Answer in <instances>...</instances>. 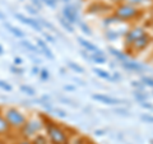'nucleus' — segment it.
<instances>
[{
	"mask_svg": "<svg viewBox=\"0 0 153 144\" xmlns=\"http://www.w3.org/2000/svg\"><path fill=\"white\" fill-rule=\"evenodd\" d=\"M44 121H45L46 137L51 144H69L68 133L65 131L63 126H60L57 122L49 119H44Z\"/></svg>",
	"mask_w": 153,
	"mask_h": 144,
	"instance_id": "1",
	"label": "nucleus"
},
{
	"mask_svg": "<svg viewBox=\"0 0 153 144\" xmlns=\"http://www.w3.org/2000/svg\"><path fill=\"white\" fill-rule=\"evenodd\" d=\"M45 129V121L44 117L41 116H32L27 117L26 124L23 125V128L19 130L21 137L23 139H28L31 140L32 138H35L37 134H41V131Z\"/></svg>",
	"mask_w": 153,
	"mask_h": 144,
	"instance_id": "2",
	"label": "nucleus"
},
{
	"mask_svg": "<svg viewBox=\"0 0 153 144\" xmlns=\"http://www.w3.org/2000/svg\"><path fill=\"white\" fill-rule=\"evenodd\" d=\"M1 112L3 116L7 120L8 125L10 126L12 131L13 130L19 131L27 121V115L16 107H5L4 110H1Z\"/></svg>",
	"mask_w": 153,
	"mask_h": 144,
	"instance_id": "3",
	"label": "nucleus"
},
{
	"mask_svg": "<svg viewBox=\"0 0 153 144\" xmlns=\"http://www.w3.org/2000/svg\"><path fill=\"white\" fill-rule=\"evenodd\" d=\"M114 16L117 17L121 22H129V21H134V19L140 18L142 10L138 7L130 5V4H126V3H121L115 7Z\"/></svg>",
	"mask_w": 153,
	"mask_h": 144,
	"instance_id": "4",
	"label": "nucleus"
},
{
	"mask_svg": "<svg viewBox=\"0 0 153 144\" xmlns=\"http://www.w3.org/2000/svg\"><path fill=\"white\" fill-rule=\"evenodd\" d=\"M147 33H148V32L146 31V28H143V27H140V26H135V27L130 28V30H128L126 33L124 35L126 47H130V46L134 44V42L138 40V38L146 36Z\"/></svg>",
	"mask_w": 153,
	"mask_h": 144,
	"instance_id": "5",
	"label": "nucleus"
},
{
	"mask_svg": "<svg viewBox=\"0 0 153 144\" xmlns=\"http://www.w3.org/2000/svg\"><path fill=\"white\" fill-rule=\"evenodd\" d=\"M63 16L64 19L66 22H69L70 24H75V23H79L80 19H79V13H78V9L73 5H68L63 9Z\"/></svg>",
	"mask_w": 153,
	"mask_h": 144,
	"instance_id": "6",
	"label": "nucleus"
},
{
	"mask_svg": "<svg viewBox=\"0 0 153 144\" xmlns=\"http://www.w3.org/2000/svg\"><path fill=\"white\" fill-rule=\"evenodd\" d=\"M151 42H152V37L147 33L146 36L138 38V40L134 42V44H133L130 47H128V49L130 50V51H134V52H140V51H143V50H146L147 47L151 45Z\"/></svg>",
	"mask_w": 153,
	"mask_h": 144,
	"instance_id": "7",
	"label": "nucleus"
},
{
	"mask_svg": "<svg viewBox=\"0 0 153 144\" xmlns=\"http://www.w3.org/2000/svg\"><path fill=\"white\" fill-rule=\"evenodd\" d=\"M121 66L128 71H134V73H142V71L147 70L148 68L146 65H143L142 63H138V61L134 60H126L121 63Z\"/></svg>",
	"mask_w": 153,
	"mask_h": 144,
	"instance_id": "8",
	"label": "nucleus"
},
{
	"mask_svg": "<svg viewBox=\"0 0 153 144\" xmlns=\"http://www.w3.org/2000/svg\"><path fill=\"white\" fill-rule=\"evenodd\" d=\"M92 98H93L94 101H98V102L105 103V105H119V103H123V102H124L123 99L115 98V97H111V96L102 94V93L92 94Z\"/></svg>",
	"mask_w": 153,
	"mask_h": 144,
	"instance_id": "9",
	"label": "nucleus"
},
{
	"mask_svg": "<svg viewBox=\"0 0 153 144\" xmlns=\"http://www.w3.org/2000/svg\"><path fill=\"white\" fill-rule=\"evenodd\" d=\"M107 51H108L114 57H116L117 61H120V63H124V61L129 60L128 54H125V52H123V51L117 50V49H115V47H112V46H108V47H107Z\"/></svg>",
	"mask_w": 153,
	"mask_h": 144,
	"instance_id": "10",
	"label": "nucleus"
},
{
	"mask_svg": "<svg viewBox=\"0 0 153 144\" xmlns=\"http://www.w3.org/2000/svg\"><path fill=\"white\" fill-rule=\"evenodd\" d=\"M128 30H123V31H116V30H112V28H107L106 32H105V37L107 38L108 41H115L117 40L120 36H124Z\"/></svg>",
	"mask_w": 153,
	"mask_h": 144,
	"instance_id": "11",
	"label": "nucleus"
},
{
	"mask_svg": "<svg viewBox=\"0 0 153 144\" xmlns=\"http://www.w3.org/2000/svg\"><path fill=\"white\" fill-rule=\"evenodd\" d=\"M10 133H12V129L8 125L7 120L3 116V112H1V110H0V138L7 137L8 134H10Z\"/></svg>",
	"mask_w": 153,
	"mask_h": 144,
	"instance_id": "12",
	"label": "nucleus"
},
{
	"mask_svg": "<svg viewBox=\"0 0 153 144\" xmlns=\"http://www.w3.org/2000/svg\"><path fill=\"white\" fill-rule=\"evenodd\" d=\"M76 40H78V41H79V44L83 46V49H84L85 51L91 52V54H94V52L98 50V47L96 46L93 42H91V41H88V40H85V38H83V37H78Z\"/></svg>",
	"mask_w": 153,
	"mask_h": 144,
	"instance_id": "13",
	"label": "nucleus"
},
{
	"mask_svg": "<svg viewBox=\"0 0 153 144\" xmlns=\"http://www.w3.org/2000/svg\"><path fill=\"white\" fill-rule=\"evenodd\" d=\"M93 73L97 75V76H100L101 79L114 82V80H112V75L110 74L107 70H103V69H101V68H93Z\"/></svg>",
	"mask_w": 153,
	"mask_h": 144,
	"instance_id": "14",
	"label": "nucleus"
},
{
	"mask_svg": "<svg viewBox=\"0 0 153 144\" xmlns=\"http://www.w3.org/2000/svg\"><path fill=\"white\" fill-rule=\"evenodd\" d=\"M105 8H106V5L102 3H93L92 5L88 8V13H91V14L102 13V12H105Z\"/></svg>",
	"mask_w": 153,
	"mask_h": 144,
	"instance_id": "15",
	"label": "nucleus"
},
{
	"mask_svg": "<svg viewBox=\"0 0 153 144\" xmlns=\"http://www.w3.org/2000/svg\"><path fill=\"white\" fill-rule=\"evenodd\" d=\"M119 23H121V21L117 17H115L114 14H112V16H108V17H105L103 18V26L107 27V28H110V27L114 26V24H119Z\"/></svg>",
	"mask_w": 153,
	"mask_h": 144,
	"instance_id": "16",
	"label": "nucleus"
},
{
	"mask_svg": "<svg viewBox=\"0 0 153 144\" xmlns=\"http://www.w3.org/2000/svg\"><path fill=\"white\" fill-rule=\"evenodd\" d=\"M32 144H51L50 140L47 139L46 135H44V134H37V135L35 138L31 139Z\"/></svg>",
	"mask_w": 153,
	"mask_h": 144,
	"instance_id": "17",
	"label": "nucleus"
},
{
	"mask_svg": "<svg viewBox=\"0 0 153 144\" xmlns=\"http://www.w3.org/2000/svg\"><path fill=\"white\" fill-rule=\"evenodd\" d=\"M91 61L94 63V64L102 65V64L107 63V57H106V55H93V54H91Z\"/></svg>",
	"mask_w": 153,
	"mask_h": 144,
	"instance_id": "18",
	"label": "nucleus"
},
{
	"mask_svg": "<svg viewBox=\"0 0 153 144\" xmlns=\"http://www.w3.org/2000/svg\"><path fill=\"white\" fill-rule=\"evenodd\" d=\"M134 94V98H135L138 102H146V101H148V94L144 93L143 91H135V92L133 93Z\"/></svg>",
	"mask_w": 153,
	"mask_h": 144,
	"instance_id": "19",
	"label": "nucleus"
},
{
	"mask_svg": "<svg viewBox=\"0 0 153 144\" xmlns=\"http://www.w3.org/2000/svg\"><path fill=\"white\" fill-rule=\"evenodd\" d=\"M68 66L71 70L76 71V73H84V68H83V66H80L79 64H76V63H73V61H68Z\"/></svg>",
	"mask_w": 153,
	"mask_h": 144,
	"instance_id": "20",
	"label": "nucleus"
},
{
	"mask_svg": "<svg viewBox=\"0 0 153 144\" xmlns=\"http://www.w3.org/2000/svg\"><path fill=\"white\" fill-rule=\"evenodd\" d=\"M149 1H152V0H124V3L130 4V5H134V7H139L142 4H146Z\"/></svg>",
	"mask_w": 153,
	"mask_h": 144,
	"instance_id": "21",
	"label": "nucleus"
},
{
	"mask_svg": "<svg viewBox=\"0 0 153 144\" xmlns=\"http://www.w3.org/2000/svg\"><path fill=\"white\" fill-rule=\"evenodd\" d=\"M59 21H60V23H61V26H63L68 32H70V33H73V32H74V27H73V24H70L69 22H66L64 18H59Z\"/></svg>",
	"mask_w": 153,
	"mask_h": 144,
	"instance_id": "22",
	"label": "nucleus"
},
{
	"mask_svg": "<svg viewBox=\"0 0 153 144\" xmlns=\"http://www.w3.org/2000/svg\"><path fill=\"white\" fill-rule=\"evenodd\" d=\"M140 82H142V83L144 84V85H147V87H152V88H153V78H152V76H147V75L142 76Z\"/></svg>",
	"mask_w": 153,
	"mask_h": 144,
	"instance_id": "23",
	"label": "nucleus"
},
{
	"mask_svg": "<svg viewBox=\"0 0 153 144\" xmlns=\"http://www.w3.org/2000/svg\"><path fill=\"white\" fill-rule=\"evenodd\" d=\"M78 24H79V27H80V30L83 31V33H85L87 36H92V31H91V28H89L87 24H85L84 22H79Z\"/></svg>",
	"mask_w": 153,
	"mask_h": 144,
	"instance_id": "24",
	"label": "nucleus"
},
{
	"mask_svg": "<svg viewBox=\"0 0 153 144\" xmlns=\"http://www.w3.org/2000/svg\"><path fill=\"white\" fill-rule=\"evenodd\" d=\"M131 87H134L137 91H143V89L146 88V85L143 84L140 80H133L131 82Z\"/></svg>",
	"mask_w": 153,
	"mask_h": 144,
	"instance_id": "25",
	"label": "nucleus"
},
{
	"mask_svg": "<svg viewBox=\"0 0 153 144\" xmlns=\"http://www.w3.org/2000/svg\"><path fill=\"white\" fill-rule=\"evenodd\" d=\"M140 106L143 108L148 110V111H153V105L151 102H148V101H146V102H140Z\"/></svg>",
	"mask_w": 153,
	"mask_h": 144,
	"instance_id": "26",
	"label": "nucleus"
},
{
	"mask_svg": "<svg viewBox=\"0 0 153 144\" xmlns=\"http://www.w3.org/2000/svg\"><path fill=\"white\" fill-rule=\"evenodd\" d=\"M140 119L143 120V121H146V122H149V124H153V116L152 115H142Z\"/></svg>",
	"mask_w": 153,
	"mask_h": 144,
	"instance_id": "27",
	"label": "nucleus"
},
{
	"mask_svg": "<svg viewBox=\"0 0 153 144\" xmlns=\"http://www.w3.org/2000/svg\"><path fill=\"white\" fill-rule=\"evenodd\" d=\"M115 112L119 114V115H123V116H128V115H129V111H128V110H125V108H116V110H115Z\"/></svg>",
	"mask_w": 153,
	"mask_h": 144,
	"instance_id": "28",
	"label": "nucleus"
},
{
	"mask_svg": "<svg viewBox=\"0 0 153 144\" xmlns=\"http://www.w3.org/2000/svg\"><path fill=\"white\" fill-rule=\"evenodd\" d=\"M80 54H82V56L84 57L85 60H88V61H91V52H88V51H85V50H82L80 51Z\"/></svg>",
	"mask_w": 153,
	"mask_h": 144,
	"instance_id": "29",
	"label": "nucleus"
},
{
	"mask_svg": "<svg viewBox=\"0 0 153 144\" xmlns=\"http://www.w3.org/2000/svg\"><path fill=\"white\" fill-rule=\"evenodd\" d=\"M55 112L57 116H60V117H66V112L65 111H61V110H55Z\"/></svg>",
	"mask_w": 153,
	"mask_h": 144,
	"instance_id": "30",
	"label": "nucleus"
},
{
	"mask_svg": "<svg viewBox=\"0 0 153 144\" xmlns=\"http://www.w3.org/2000/svg\"><path fill=\"white\" fill-rule=\"evenodd\" d=\"M16 144H32V142L31 140H28V139H21V140H18Z\"/></svg>",
	"mask_w": 153,
	"mask_h": 144,
	"instance_id": "31",
	"label": "nucleus"
},
{
	"mask_svg": "<svg viewBox=\"0 0 153 144\" xmlns=\"http://www.w3.org/2000/svg\"><path fill=\"white\" fill-rule=\"evenodd\" d=\"M41 78L44 79V80L49 78V71H47V70H42L41 71Z\"/></svg>",
	"mask_w": 153,
	"mask_h": 144,
	"instance_id": "32",
	"label": "nucleus"
},
{
	"mask_svg": "<svg viewBox=\"0 0 153 144\" xmlns=\"http://www.w3.org/2000/svg\"><path fill=\"white\" fill-rule=\"evenodd\" d=\"M22 89H23V91H26L28 94H35V91H33L32 88H30V87H22Z\"/></svg>",
	"mask_w": 153,
	"mask_h": 144,
	"instance_id": "33",
	"label": "nucleus"
},
{
	"mask_svg": "<svg viewBox=\"0 0 153 144\" xmlns=\"http://www.w3.org/2000/svg\"><path fill=\"white\" fill-rule=\"evenodd\" d=\"M112 80H121V75L117 73V71H115L114 75H112Z\"/></svg>",
	"mask_w": 153,
	"mask_h": 144,
	"instance_id": "34",
	"label": "nucleus"
},
{
	"mask_svg": "<svg viewBox=\"0 0 153 144\" xmlns=\"http://www.w3.org/2000/svg\"><path fill=\"white\" fill-rule=\"evenodd\" d=\"M64 89H66V91H75L76 87H74V85H65Z\"/></svg>",
	"mask_w": 153,
	"mask_h": 144,
	"instance_id": "35",
	"label": "nucleus"
},
{
	"mask_svg": "<svg viewBox=\"0 0 153 144\" xmlns=\"http://www.w3.org/2000/svg\"><path fill=\"white\" fill-rule=\"evenodd\" d=\"M25 46H27V47H28V49H30V50H36V47H33V46H32V45L30 44V42H27V41H26ZM36 51H37V50H36Z\"/></svg>",
	"mask_w": 153,
	"mask_h": 144,
	"instance_id": "36",
	"label": "nucleus"
},
{
	"mask_svg": "<svg viewBox=\"0 0 153 144\" xmlns=\"http://www.w3.org/2000/svg\"><path fill=\"white\" fill-rule=\"evenodd\" d=\"M94 134H96V135H98V137H101V135H103V134H105V130H96Z\"/></svg>",
	"mask_w": 153,
	"mask_h": 144,
	"instance_id": "37",
	"label": "nucleus"
},
{
	"mask_svg": "<svg viewBox=\"0 0 153 144\" xmlns=\"http://www.w3.org/2000/svg\"><path fill=\"white\" fill-rule=\"evenodd\" d=\"M45 37L47 38V40H49L50 42H52V44H54V42H55V40H54V38H52L51 36H49V35H46V33H45Z\"/></svg>",
	"mask_w": 153,
	"mask_h": 144,
	"instance_id": "38",
	"label": "nucleus"
},
{
	"mask_svg": "<svg viewBox=\"0 0 153 144\" xmlns=\"http://www.w3.org/2000/svg\"><path fill=\"white\" fill-rule=\"evenodd\" d=\"M111 1H112L114 4H116V5H117V4H121V3H124V0H111Z\"/></svg>",
	"mask_w": 153,
	"mask_h": 144,
	"instance_id": "39",
	"label": "nucleus"
},
{
	"mask_svg": "<svg viewBox=\"0 0 153 144\" xmlns=\"http://www.w3.org/2000/svg\"><path fill=\"white\" fill-rule=\"evenodd\" d=\"M33 73L37 74V73H38V69H37V68H33Z\"/></svg>",
	"mask_w": 153,
	"mask_h": 144,
	"instance_id": "40",
	"label": "nucleus"
},
{
	"mask_svg": "<svg viewBox=\"0 0 153 144\" xmlns=\"http://www.w3.org/2000/svg\"><path fill=\"white\" fill-rule=\"evenodd\" d=\"M151 143H152V144H153V139H151Z\"/></svg>",
	"mask_w": 153,
	"mask_h": 144,
	"instance_id": "41",
	"label": "nucleus"
},
{
	"mask_svg": "<svg viewBox=\"0 0 153 144\" xmlns=\"http://www.w3.org/2000/svg\"><path fill=\"white\" fill-rule=\"evenodd\" d=\"M65 1H69V0H65Z\"/></svg>",
	"mask_w": 153,
	"mask_h": 144,
	"instance_id": "42",
	"label": "nucleus"
}]
</instances>
